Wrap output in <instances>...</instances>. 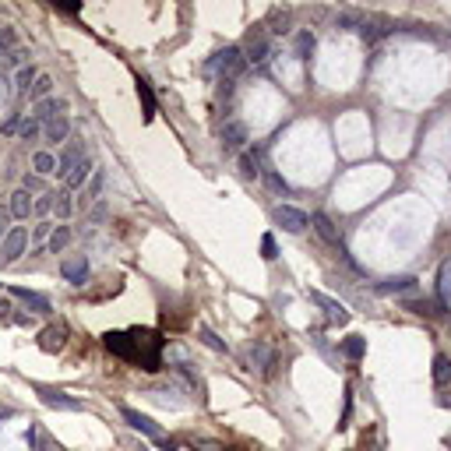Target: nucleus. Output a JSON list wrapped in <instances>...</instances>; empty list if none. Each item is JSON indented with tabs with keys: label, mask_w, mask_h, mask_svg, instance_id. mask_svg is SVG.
<instances>
[{
	"label": "nucleus",
	"mask_w": 451,
	"mask_h": 451,
	"mask_svg": "<svg viewBox=\"0 0 451 451\" xmlns=\"http://www.w3.org/2000/svg\"><path fill=\"white\" fill-rule=\"evenodd\" d=\"M11 43H14V32H11V28H0V53H4Z\"/></svg>",
	"instance_id": "43"
},
{
	"label": "nucleus",
	"mask_w": 451,
	"mask_h": 451,
	"mask_svg": "<svg viewBox=\"0 0 451 451\" xmlns=\"http://www.w3.org/2000/svg\"><path fill=\"white\" fill-rule=\"evenodd\" d=\"M57 11H64V14H78L82 4H57Z\"/></svg>",
	"instance_id": "44"
},
{
	"label": "nucleus",
	"mask_w": 451,
	"mask_h": 451,
	"mask_svg": "<svg viewBox=\"0 0 451 451\" xmlns=\"http://www.w3.org/2000/svg\"><path fill=\"white\" fill-rule=\"evenodd\" d=\"M32 170H36V177H50V173H57V159L50 152H36L32 156Z\"/></svg>",
	"instance_id": "25"
},
{
	"label": "nucleus",
	"mask_w": 451,
	"mask_h": 451,
	"mask_svg": "<svg viewBox=\"0 0 451 451\" xmlns=\"http://www.w3.org/2000/svg\"><path fill=\"white\" fill-rule=\"evenodd\" d=\"M261 258H265V261H275V258H278V247H275V237H271V233L261 237Z\"/></svg>",
	"instance_id": "38"
},
{
	"label": "nucleus",
	"mask_w": 451,
	"mask_h": 451,
	"mask_svg": "<svg viewBox=\"0 0 451 451\" xmlns=\"http://www.w3.org/2000/svg\"><path fill=\"white\" fill-rule=\"evenodd\" d=\"M71 237H75L71 226H57V229L50 233V240H46V251H50V254H64L67 244H71Z\"/></svg>",
	"instance_id": "20"
},
{
	"label": "nucleus",
	"mask_w": 451,
	"mask_h": 451,
	"mask_svg": "<svg viewBox=\"0 0 451 451\" xmlns=\"http://www.w3.org/2000/svg\"><path fill=\"white\" fill-rule=\"evenodd\" d=\"M434 384L438 388H448L451 384V357H445V353L434 357Z\"/></svg>",
	"instance_id": "24"
},
{
	"label": "nucleus",
	"mask_w": 451,
	"mask_h": 451,
	"mask_svg": "<svg viewBox=\"0 0 451 451\" xmlns=\"http://www.w3.org/2000/svg\"><path fill=\"white\" fill-rule=\"evenodd\" d=\"M222 451H233V448H222Z\"/></svg>",
	"instance_id": "53"
},
{
	"label": "nucleus",
	"mask_w": 451,
	"mask_h": 451,
	"mask_svg": "<svg viewBox=\"0 0 451 451\" xmlns=\"http://www.w3.org/2000/svg\"><path fill=\"white\" fill-rule=\"evenodd\" d=\"M50 233H53V226H50V222H39L36 233H32V240H50Z\"/></svg>",
	"instance_id": "41"
},
{
	"label": "nucleus",
	"mask_w": 451,
	"mask_h": 451,
	"mask_svg": "<svg viewBox=\"0 0 451 451\" xmlns=\"http://www.w3.org/2000/svg\"><path fill=\"white\" fill-rule=\"evenodd\" d=\"M36 78H39V75H36V67H21V71H18V78H14V92L28 95L32 85H36Z\"/></svg>",
	"instance_id": "32"
},
{
	"label": "nucleus",
	"mask_w": 451,
	"mask_h": 451,
	"mask_svg": "<svg viewBox=\"0 0 451 451\" xmlns=\"http://www.w3.org/2000/svg\"><path fill=\"white\" fill-rule=\"evenodd\" d=\"M36 208V201H32V194L28 190H14L11 194V205H7V212H11V219H28V212Z\"/></svg>",
	"instance_id": "15"
},
{
	"label": "nucleus",
	"mask_w": 451,
	"mask_h": 451,
	"mask_svg": "<svg viewBox=\"0 0 451 451\" xmlns=\"http://www.w3.org/2000/svg\"><path fill=\"white\" fill-rule=\"evenodd\" d=\"M7 314H11V303H7V300L0 296V317H7Z\"/></svg>",
	"instance_id": "49"
},
{
	"label": "nucleus",
	"mask_w": 451,
	"mask_h": 451,
	"mask_svg": "<svg viewBox=\"0 0 451 451\" xmlns=\"http://www.w3.org/2000/svg\"><path fill=\"white\" fill-rule=\"evenodd\" d=\"M275 222H278L282 229H289V233H303V229L310 226L307 212H300V208H293V205H278V208H275Z\"/></svg>",
	"instance_id": "5"
},
{
	"label": "nucleus",
	"mask_w": 451,
	"mask_h": 451,
	"mask_svg": "<svg viewBox=\"0 0 451 451\" xmlns=\"http://www.w3.org/2000/svg\"><path fill=\"white\" fill-rule=\"evenodd\" d=\"M310 226L317 229V237H321L325 244H339V229H335V222H332L325 212H314V215H310Z\"/></svg>",
	"instance_id": "16"
},
{
	"label": "nucleus",
	"mask_w": 451,
	"mask_h": 451,
	"mask_svg": "<svg viewBox=\"0 0 451 451\" xmlns=\"http://www.w3.org/2000/svg\"><path fill=\"white\" fill-rule=\"evenodd\" d=\"M64 342H67L64 328H43V335H39V349L43 353H57V349H64Z\"/></svg>",
	"instance_id": "19"
},
{
	"label": "nucleus",
	"mask_w": 451,
	"mask_h": 451,
	"mask_svg": "<svg viewBox=\"0 0 451 451\" xmlns=\"http://www.w3.org/2000/svg\"><path fill=\"white\" fill-rule=\"evenodd\" d=\"M247 363H251V370H258L261 377H268L271 370H275V363H278V357H275V349H271L268 342L254 339V342L247 346Z\"/></svg>",
	"instance_id": "3"
},
{
	"label": "nucleus",
	"mask_w": 451,
	"mask_h": 451,
	"mask_svg": "<svg viewBox=\"0 0 451 451\" xmlns=\"http://www.w3.org/2000/svg\"><path fill=\"white\" fill-rule=\"evenodd\" d=\"M53 197H57V194H43V197L36 201V208H32V212H39V215H46V212H53Z\"/></svg>",
	"instance_id": "40"
},
{
	"label": "nucleus",
	"mask_w": 451,
	"mask_h": 451,
	"mask_svg": "<svg viewBox=\"0 0 451 451\" xmlns=\"http://www.w3.org/2000/svg\"><path fill=\"white\" fill-rule=\"evenodd\" d=\"M28 247V229L25 226H11L4 237V261H18Z\"/></svg>",
	"instance_id": "6"
},
{
	"label": "nucleus",
	"mask_w": 451,
	"mask_h": 451,
	"mask_svg": "<svg viewBox=\"0 0 451 451\" xmlns=\"http://www.w3.org/2000/svg\"><path fill=\"white\" fill-rule=\"evenodd\" d=\"M265 183H268V187L275 190V194H289V183L282 180L278 173H265Z\"/></svg>",
	"instance_id": "39"
},
{
	"label": "nucleus",
	"mask_w": 451,
	"mask_h": 451,
	"mask_svg": "<svg viewBox=\"0 0 451 451\" xmlns=\"http://www.w3.org/2000/svg\"><path fill=\"white\" fill-rule=\"evenodd\" d=\"M67 134H71V120H67V116H57V120L43 124V138H46L50 145H64Z\"/></svg>",
	"instance_id": "12"
},
{
	"label": "nucleus",
	"mask_w": 451,
	"mask_h": 451,
	"mask_svg": "<svg viewBox=\"0 0 451 451\" xmlns=\"http://www.w3.org/2000/svg\"><path fill=\"white\" fill-rule=\"evenodd\" d=\"M7 229H11V212H7V208L0 205V240L7 237Z\"/></svg>",
	"instance_id": "42"
},
{
	"label": "nucleus",
	"mask_w": 451,
	"mask_h": 451,
	"mask_svg": "<svg viewBox=\"0 0 451 451\" xmlns=\"http://www.w3.org/2000/svg\"><path fill=\"white\" fill-rule=\"evenodd\" d=\"M11 296H18L21 303H28L36 314H50V300H46V296H39V293H32V289H21V286H14V289H11Z\"/></svg>",
	"instance_id": "18"
},
{
	"label": "nucleus",
	"mask_w": 451,
	"mask_h": 451,
	"mask_svg": "<svg viewBox=\"0 0 451 451\" xmlns=\"http://www.w3.org/2000/svg\"><path fill=\"white\" fill-rule=\"evenodd\" d=\"M92 173H95V166H92L89 159H82L71 173H67V180H64V190H78V187H85L92 180Z\"/></svg>",
	"instance_id": "17"
},
{
	"label": "nucleus",
	"mask_w": 451,
	"mask_h": 451,
	"mask_svg": "<svg viewBox=\"0 0 451 451\" xmlns=\"http://www.w3.org/2000/svg\"><path fill=\"white\" fill-rule=\"evenodd\" d=\"M50 89H53V78H50V75H39L36 85H32V92H28V99H39V102H43V99L50 95Z\"/></svg>",
	"instance_id": "36"
},
{
	"label": "nucleus",
	"mask_w": 451,
	"mask_h": 451,
	"mask_svg": "<svg viewBox=\"0 0 451 451\" xmlns=\"http://www.w3.org/2000/svg\"><path fill=\"white\" fill-rule=\"evenodd\" d=\"M120 416L131 423V430H138V434H145V438H152V441H163V430L148 420V416H141L138 409H131V406H120Z\"/></svg>",
	"instance_id": "7"
},
{
	"label": "nucleus",
	"mask_w": 451,
	"mask_h": 451,
	"mask_svg": "<svg viewBox=\"0 0 451 451\" xmlns=\"http://www.w3.org/2000/svg\"><path fill=\"white\" fill-rule=\"evenodd\" d=\"M102 219H106V205H99V208L92 212V222H102Z\"/></svg>",
	"instance_id": "48"
},
{
	"label": "nucleus",
	"mask_w": 451,
	"mask_h": 451,
	"mask_svg": "<svg viewBox=\"0 0 451 451\" xmlns=\"http://www.w3.org/2000/svg\"><path fill=\"white\" fill-rule=\"evenodd\" d=\"M82 159H85V148H82L78 141H71V145H67V148H64V152L57 156V173H60V177L67 180V173H71V170H75V166H78Z\"/></svg>",
	"instance_id": "9"
},
{
	"label": "nucleus",
	"mask_w": 451,
	"mask_h": 451,
	"mask_svg": "<svg viewBox=\"0 0 451 451\" xmlns=\"http://www.w3.org/2000/svg\"><path fill=\"white\" fill-rule=\"evenodd\" d=\"M268 21H271V32H289V11H278L275 7Z\"/></svg>",
	"instance_id": "37"
},
{
	"label": "nucleus",
	"mask_w": 451,
	"mask_h": 451,
	"mask_svg": "<svg viewBox=\"0 0 451 451\" xmlns=\"http://www.w3.org/2000/svg\"><path fill=\"white\" fill-rule=\"evenodd\" d=\"M363 21H366V14H363V11H342V14L335 18V25H339V28H346V32H353V28L360 32Z\"/></svg>",
	"instance_id": "28"
},
{
	"label": "nucleus",
	"mask_w": 451,
	"mask_h": 451,
	"mask_svg": "<svg viewBox=\"0 0 451 451\" xmlns=\"http://www.w3.org/2000/svg\"><path fill=\"white\" fill-rule=\"evenodd\" d=\"M18 124H21V120H18V116H11V120H7L0 131H4V134H14V131H18Z\"/></svg>",
	"instance_id": "46"
},
{
	"label": "nucleus",
	"mask_w": 451,
	"mask_h": 451,
	"mask_svg": "<svg viewBox=\"0 0 451 451\" xmlns=\"http://www.w3.org/2000/svg\"><path fill=\"white\" fill-rule=\"evenodd\" d=\"M268 57H271L268 36H265V28H254L251 39H247V46H244V60H247V64H265Z\"/></svg>",
	"instance_id": "4"
},
{
	"label": "nucleus",
	"mask_w": 451,
	"mask_h": 451,
	"mask_svg": "<svg viewBox=\"0 0 451 451\" xmlns=\"http://www.w3.org/2000/svg\"><path fill=\"white\" fill-rule=\"evenodd\" d=\"M416 289V278L413 275H402V278H388V282H377V293H413Z\"/></svg>",
	"instance_id": "23"
},
{
	"label": "nucleus",
	"mask_w": 451,
	"mask_h": 451,
	"mask_svg": "<svg viewBox=\"0 0 451 451\" xmlns=\"http://www.w3.org/2000/svg\"><path fill=\"white\" fill-rule=\"evenodd\" d=\"M438 296L441 303H451V261L441 265V282H438Z\"/></svg>",
	"instance_id": "35"
},
{
	"label": "nucleus",
	"mask_w": 451,
	"mask_h": 451,
	"mask_svg": "<svg viewBox=\"0 0 451 451\" xmlns=\"http://www.w3.org/2000/svg\"><path fill=\"white\" fill-rule=\"evenodd\" d=\"M25 60H28V50H14L11 53V64H25Z\"/></svg>",
	"instance_id": "45"
},
{
	"label": "nucleus",
	"mask_w": 451,
	"mask_h": 451,
	"mask_svg": "<svg viewBox=\"0 0 451 451\" xmlns=\"http://www.w3.org/2000/svg\"><path fill=\"white\" fill-rule=\"evenodd\" d=\"M310 300H314V303H317V307L332 317V321H349V310H346L339 300H332V296H325V293H317V289L310 293Z\"/></svg>",
	"instance_id": "13"
},
{
	"label": "nucleus",
	"mask_w": 451,
	"mask_h": 451,
	"mask_svg": "<svg viewBox=\"0 0 451 451\" xmlns=\"http://www.w3.org/2000/svg\"><path fill=\"white\" fill-rule=\"evenodd\" d=\"M11 321H14V325H21V328H28V325H32V317H28V314H14Z\"/></svg>",
	"instance_id": "47"
},
{
	"label": "nucleus",
	"mask_w": 451,
	"mask_h": 451,
	"mask_svg": "<svg viewBox=\"0 0 451 451\" xmlns=\"http://www.w3.org/2000/svg\"><path fill=\"white\" fill-rule=\"evenodd\" d=\"M36 391H39V398H43L50 409H64V413H78V409H82V402L71 398V395L60 391V388H36Z\"/></svg>",
	"instance_id": "8"
},
{
	"label": "nucleus",
	"mask_w": 451,
	"mask_h": 451,
	"mask_svg": "<svg viewBox=\"0 0 451 451\" xmlns=\"http://www.w3.org/2000/svg\"><path fill=\"white\" fill-rule=\"evenodd\" d=\"M53 212H57V219H71V212H75L71 190H57V197H53Z\"/></svg>",
	"instance_id": "30"
},
{
	"label": "nucleus",
	"mask_w": 451,
	"mask_h": 451,
	"mask_svg": "<svg viewBox=\"0 0 451 451\" xmlns=\"http://www.w3.org/2000/svg\"><path fill=\"white\" fill-rule=\"evenodd\" d=\"M39 131H43V124H39L36 116H25V120L18 124V138H21V141H36Z\"/></svg>",
	"instance_id": "31"
},
{
	"label": "nucleus",
	"mask_w": 451,
	"mask_h": 451,
	"mask_svg": "<svg viewBox=\"0 0 451 451\" xmlns=\"http://www.w3.org/2000/svg\"><path fill=\"white\" fill-rule=\"evenodd\" d=\"M197 335H201V342H205L212 353H226V342H222V339H219V335H215L208 325H201V328H197Z\"/></svg>",
	"instance_id": "34"
},
{
	"label": "nucleus",
	"mask_w": 451,
	"mask_h": 451,
	"mask_svg": "<svg viewBox=\"0 0 451 451\" xmlns=\"http://www.w3.org/2000/svg\"><path fill=\"white\" fill-rule=\"evenodd\" d=\"M314 43H317V39H314V32H310V28L296 32V57H300V60H307V57L314 53Z\"/></svg>",
	"instance_id": "29"
},
{
	"label": "nucleus",
	"mask_w": 451,
	"mask_h": 451,
	"mask_svg": "<svg viewBox=\"0 0 451 451\" xmlns=\"http://www.w3.org/2000/svg\"><path fill=\"white\" fill-rule=\"evenodd\" d=\"M102 346L113 357H120V360H127V363H138L141 370L156 374L163 366V346H166V339L159 332H152V328H131V332H106L102 335Z\"/></svg>",
	"instance_id": "1"
},
{
	"label": "nucleus",
	"mask_w": 451,
	"mask_h": 451,
	"mask_svg": "<svg viewBox=\"0 0 451 451\" xmlns=\"http://www.w3.org/2000/svg\"><path fill=\"white\" fill-rule=\"evenodd\" d=\"M244 67H247V60H244V50H240V46H226V50H219V53L208 60V71H215L222 82L240 78Z\"/></svg>",
	"instance_id": "2"
},
{
	"label": "nucleus",
	"mask_w": 451,
	"mask_h": 451,
	"mask_svg": "<svg viewBox=\"0 0 451 451\" xmlns=\"http://www.w3.org/2000/svg\"><path fill=\"white\" fill-rule=\"evenodd\" d=\"M391 32V21H384V18H366L360 28V36L366 43H374V39H381V36H388Z\"/></svg>",
	"instance_id": "21"
},
{
	"label": "nucleus",
	"mask_w": 451,
	"mask_h": 451,
	"mask_svg": "<svg viewBox=\"0 0 451 451\" xmlns=\"http://www.w3.org/2000/svg\"><path fill=\"white\" fill-rule=\"evenodd\" d=\"M64 109H67V102H64V99H53V95H46L43 102H36V113H32V116H36L39 124H50V120H57Z\"/></svg>",
	"instance_id": "11"
},
{
	"label": "nucleus",
	"mask_w": 451,
	"mask_h": 451,
	"mask_svg": "<svg viewBox=\"0 0 451 451\" xmlns=\"http://www.w3.org/2000/svg\"><path fill=\"white\" fill-rule=\"evenodd\" d=\"M138 99H141V113H145V120H152L156 116V92H152V85L145 82V78H138Z\"/></svg>",
	"instance_id": "22"
},
{
	"label": "nucleus",
	"mask_w": 451,
	"mask_h": 451,
	"mask_svg": "<svg viewBox=\"0 0 451 451\" xmlns=\"http://www.w3.org/2000/svg\"><path fill=\"white\" fill-rule=\"evenodd\" d=\"M7 416H11V413H0V423H4V420H7Z\"/></svg>",
	"instance_id": "52"
},
{
	"label": "nucleus",
	"mask_w": 451,
	"mask_h": 451,
	"mask_svg": "<svg viewBox=\"0 0 451 451\" xmlns=\"http://www.w3.org/2000/svg\"><path fill=\"white\" fill-rule=\"evenodd\" d=\"M244 141H247V127H244L240 120H229V124L222 127V145H226L229 152H237V148H244Z\"/></svg>",
	"instance_id": "14"
},
{
	"label": "nucleus",
	"mask_w": 451,
	"mask_h": 451,
	"mask_svg": "<svg viewBox=\"0 0 451 451\" xmlns=\"http://www.w3.org/2000/svg\"><path fill=\"white\" fill-rule=\"evenodd\" d=\"M237 166H240V177H244V180H254V177L261 173V170H258V156H254V152H240Z\"/></svg>",
	"instance_id": "27"
},
{
	"label": "nucleus",
	"mask_w": 451,
	"mask_h": 451,
	"mask_svg": "<svg viewBox=\"0 0 451 451\" xmlns=\"http://www.w3.org/2000/svg\"><path fill=\"white\" fill-rule=\"evenodd\" d=\"M102 183H106L102 170H95V173H92V180L85 183V194H82V208H85V205H92V201H99V194H102Z\"/></svg>",
	"instance_id": "26"
},
{
	"label": "nucleus",
	"mask_w": 451,
	"mask_h": 451,
	"mask_svg": "<svg viewBox=\"0 0 451 451\" xmlns=\"http://www.w3.org/2000/svg\"><path fill=\"white\" fill-rule=\"evenodd\" d=\"M60 275H64L71 286H85V282H89V261H85V254L64 261V265H60Z\"/></svg>",
	"instance_id": "10"
},
{
	"label": "nucleus",
	"mask_w": 451,
	"mask_h": 451,
	"mask_svg": "<svg viewBox=\"0 0 451 451\" xmlns=\"http://www.w3.org/2000/svg\"><path fill=\"white\" fill-rule=\"evenodd\" d=\"M363 353H366V339H360V335H349V339L342 342V357H349V360H360Z\"/></svg>",
	"instance_id": "33"
},
{
	"label": "nucleus",
	"mask_w": 451,
	"mask_h": 451,
	"mask_svg": "<svg viewBox=\"0 0 451 451\" xmlns=\"http://www.w3.org/2000/svg\"><path fill=\"white\" fill-rule=\"evenodd\" d=\"M441 406H448L451 409V395H441Z\"/></svg>",
	"instance_id": "50"
},
{
	"label": "nucleus",
	"mask_w": 451,
	"mask_h": 451,
	"mask_svg": "<svg viewBox=\"0 0 451 451\" xmlns=\"http://www.w3.org/2000/svg\"><path fill=\"white\" fill-rule=\"evenodd\" d=\"M4 85H7V82H4V78H0V99H4V95H7V89H4Z\"/></svg>",
	"instance_id": "51"
}]
</instances>
